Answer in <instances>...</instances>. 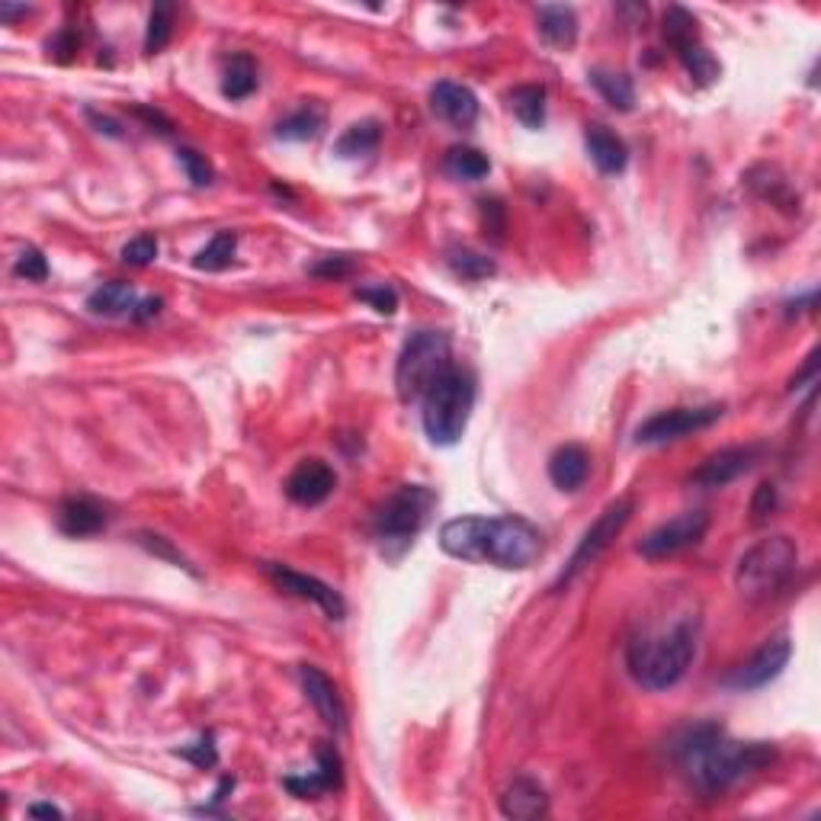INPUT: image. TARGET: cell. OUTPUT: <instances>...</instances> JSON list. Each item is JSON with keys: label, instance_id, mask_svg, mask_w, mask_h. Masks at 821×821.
<instances>
[{"label": "cell", "instance_id": "cell-1", "mask_svg": "<svg viewBox=\"0 0 821 821\" xmlns=\"http://www.w3.org/2000/svg\"><path fill=\"white\" fill-rule=\"evenodd\" d=\"M674 761L700 793L713 796L770 768L776 748L768 741H735L716 722H700L674 741Z\"/></svg>", "mask_w": 821, "mask_h": 821}, {"label": "cell", "instance_id": "cell-2", "mask_svg": "<svg viewBox=\"0 0 821 821\" xmlns=\"http://www.w3.org/2000/svg\"><path fill=\"white\" fill-rule=\"evenodd\" d=\"M440 546L462 562H491L523 571L539 559L543 536L523 516H456L443 523Z\"/></svg>", "mask_w": 821, "mask_h": 821}, {"label": "cell", "instance_id": "cell-3", "mask_svg": "<svg viewBox=\"0 0 821 821\" xmlns=\"http://www.w3.org/2000/svg\"><path fill=\"white\" fill-rule=\"evenodd\" d=\"M697 655V626L677 622L658 635H635L626 649V665L639 687L667 690L674 687Z\"/></svg>", "mask_w": 821, "mask_h": 821}, {"label": "cell", "instance_id": "cell-4", "mask_svg": "<svg viewBox=\"0 0 821 821\" xmlns=\"http://www.w3.org/2000/svg\"><path fill=\"white\" fill-rule=\"evenodd\" d=\"M472 405H475V379L468 369L453 366L420 402V408H424L420 420H424L430 443H437V447L460 443V437L468 427V417H472Z\"/></svg>", "mask_w": 821, "mask_h": 821}, {"label": "cell", "instance_id": "cell-5", "mask_svg": "<svg viewBox=\"0 0 821 821\" xmlns=\"http://www.w3.org/2000/svg\"><path fill=\"white\" fill-rule=\"evenodd\" d=\"M453 369L450 337L443 331H417L410 334L398 354L395 389L405 405L424 402V395Z\"/></svg>", "mask_w": 821, "mask_h": 821}, {"label": "cell", "instance_id": "cell-6", "mask_svg": "<svg viewBox=\"0 0 821 821\" xmlns=\"http://www.w3.org/2000/svg\"><path fill=\"white\" fill-rule=\"evenodd\" d=\"M799 549L789 536H768L754 543L735 568V587L751 600H768L796 574Z\"/></svg>", "mask_w": 821, "mask_h": 821}, {"label": "cell", "instance_id": "cell-7", "mask_svg": "<svg viewBox=\"0 0 821 821\" xmlns=\"http://www.w3.org/2000/svg\"><path fill=\"white\" fill-rule=\"evenodd\" d=\"M433 491L424 485H405L395 495L385 498V504L376 511V536L382 546L402 543L408 546L410 539L420 533L427 516L433 511Z\"/></svg>", "mask_w": 821, "mask_h": 821}, {"label": "cell", "instance_id": "cell-8", "mask_svg": "<svg viewBox=\"0 0 821 821\" xmlns=\"http://www.w3.org/2000/svg\"><path fill=\"white\" fill-rule=\"evenodd\" d=\"M665 39L670 43V49L677 51L680 64L687 68V74L697 81V84H713L718 78V61L710 55V49L700 43V33H697V20L690 10L683 7H670L665 13Z\"/></svg>", "mask_w": 821, "mask_h": 821}, {"label": "cell", "instance_id": "cell-9", "mask_svg": "<svg viewBox=\"0 0 821 821\" xmlns=\"http://www.w3.org/2000/svg\"><path fill=\"white\" fill-rule=\"evenodd\" d=\"M635 511V501L632 498H619L614 501L607 511L600 513L597 520H594V526L581 536V543H578V549H574V556H571V562L564 568L562 574H559V581H556V587H562L568 584L581 568H587L591 562H597V556L614 543L616 536L626 530V523H629V516Z\"/></svg>", "mask_w": 821, "mask_h": 821}, {"label": "cell", "instance_id": "cell-10", "mask_svg": "<svg viewBox=\"0 0 821 821\" xmlns=\"http://www.w3.org/2000/svg\"><path fill=\"white\" fill-rule=\"evenodd\" d=\"M706 530H710V513H680V516L662 523L658 530H652V533L639 543V556H642V559H652V562L670 559V556H677V552L697 546V543L706 536Z\"/></svg>", "mask_w": 821, "mask_h": 821}, {"label": "cell", "instance_id": "cell-11", "mask_svg": "<svg viewBox=\"0 0 821 821\" xmlns=\"http://www.w3.org/2000/svg\"><path fill=\"white\" fill-rule=\"evenodd\" d=\"M722 405H703V408H670L649 417L639 430H635V443H667V440H680L690 437L697 430L713 427L722 417Z\"/></svg>", "mask_w": 821, "mask_h": 821}, {"label": "cell", "instance_id": "cell-12", "mask_svg": "<svg viewBox=\"0 0 821 821\" xmlns=\"http://www.w3.org/2000/svg\"><path fill=\"white\" fill-rule=\"evenodd\" d=\"M789 655H793L789 639H783V635L770 639L768 645H761L745 665L735 667V674H728L725 683L735 690H761L783 674V667L789 665Z\"/></svg>", "mask_w": 821, "mask_h": 821}, {"label": "cell", "instance_id": "cell-13", "mask_svg": "<svg viewBox=\"0 0 821 821\" xmlns=\"http://www.w3.org/2000/svg\"><path fill=\"white\" fill-rule=\"evenodd\" d=\"M761 456H764V447H754V443L718 450V453L700 462V468L690 475V481L700 485V488H725L735 478H741L745 472H751L761 462Z\"/></svg>", "mask_w": 821, "mask_h": 821}, {"label": "cell", "instance_id": "cell-14", "mask_svg": "<svg viewBox=\"0 0 821 821\" xmlns=\"http://www.w3.org/2000/svg\"><path fill=\"white\" fill-rule=\"evenodd\" d=\"M263 571H266L283 591H289V594H296V597H302V600L318 604L331 619H344V616H347L344 597H341L331 584H324V581H318V578H311V574H302V571H293V568H286V564L266 562L263 564Z\"/></svg>", "mask_w": 821, "mask_h": 821}, {"label": "cell", "instance_id": "cell-15", "mask_svg": "<svg viewBox=\"0 0 821 821\" xmlns=\"http://www.w3.org/2000/svg\"><path fill=\"white\" fill-rule=\"evenodd\" d=\"M334 488H337V475L324 460H302L286 478L289 501H296L302 508H314V504L328 501Z\"/></svg>", "mask_w": 821, "mask_h": 821}, {"label": "cell", "instance_id": "cell-16", "mask_svg": "<svg viewBox=\"0 0 821 821\" xmlns=\"http://www.w3.org/2000/svg\"><path fill=\"white\" fill-rule=\"evenodd\" d=\"M299 677H302V690H306L308 703L314 706V713L324 718L328 728L334 731H347V706L334 687V680L314 665L299 667Z\"/></svg>", "mask_w": 821, "mask_h": 821}, {"label": "cell", "instance_id": "cell-17", "mask_svg": "<svg viewBox=\"0 0 821 821\" xmlns=\"http://www.w3.org/2000/svg\"><path fill=\"white\" fill-rule=\"evenodd\" d=\"M430 106L440 119H447L456 129H468L478 119V97L456 81H440L430 91Z\"/></svg>", "mask_w": 821, "mask_h": 821}, {"label": "cell", "instance_id": "cell-18", "mask_svg": "<svg viewBox=\"0 0 821 821\" xmlns=\"http://www.w3.org/2000/svg\"><path fill=\"white\" fill-rule=\"evenodd\" d=\"M341 786V758L331 745L318 748V770L308 776H286V789L299 799H318L321 793H331Z\"/></svg>", "mask_w": 821, "mask_h": 821}, {"label": "cell", "instance_id": "cell-19", "mask_svg": "<svg viewBox=\"0 0 821 821\" xmlns=\"http://www.w3.org/2000/svg\"><path fill=\"white\" fill-rule=\"evenodd\" d=\"M501 812H504L508 819L516 821L539 819V816L549 812V796H546V789H543L536 780L516 776L511 786L504 789V796H501Z\"/></svg>", "mask_w": 821, "mask_h": 821}, {"label": "cell", "instance_id": "cell-20", "mask_svg": "<svg viewBox=\"0 0 821 821\" xmlns=\"http://www.w3.org/2000/svg\"><path fill=\"white\" fill-rule=\"evenodd\" d=\"M106 520H109V513L94 498H68L58 508V526L68 536H94L106 526Z\"/></svg>", "mask_w": 821, "mask_h": 821}, {"label": "cell", "instance_id": "cell-21", "mask_svg": "<svg viewBox=\"0 0 821 821\" xmlns=\"http://www.w3.org/2000/svg\"><path fill=\"white\" fill-rule=\"evenodd\" d=\"M587 472H591V456L584 447L578 443H568V447H559L552 456H549V478L556 488L562 491H578L584 481H587Z\"/></svg>", "mask_w": 821, "mask_h": 821}, {"label": "cell", "instance_id": "cell-22", "mask_svg": "<svg viewBox=\"0 0 821 821\" xmlns=\"http://www.w3.org/2000/svg\"><path fill=\"white\" fill-rule=\"evenodd\" d=\"M584 142H587V152L594 157V164H597L604 174H622V170H626L629 152H626L622 139L614 135L607 126H591V129L584 132Z\"/></svg>", "mask_w": 821, "mask_h": 821}, {"label": "cell", "instance_id": "cell-23", "mask_svg": "<svg viewBox=\"0 0 821 821\" xmlns=\"http://www.w3.org/2000/svg\"><path fill=\"white\" fill-rule=\"evenodd\" d=\"M135 306H139V296H135L132 283H122V279L103 283V286H97V289L91 293V299H87V308H91L94 314H103V318H122V314L132 318Z\"/></svg>", "mask_w": 821, "mask_h": 821}, {"label": "cell", "instance_id": "cell-24", "mask_svg": "<svg viewBox=\"0 0 821 821\" xmlns=\"http://www.w3.org/2000/svg\"><path fill=\"white\" fill-rule=\"evenodd\" d=\"M539 33L549 46L568 49L578 39V16L568 7H539Z\"/></svg>", "mask_w": 821, "mask_h": 821}, {"label": "cell", "instance_id": "cell-25", "mask_svg": "<svg viewBox=\"0 0 821 821\" xmlns=\"http://www.w3.org/2000/svg\"><path fill=\"white\" fill-rule=\"evenodd\" d=\"M508 106L526 129H543V122H546V87L520 84L508 94Z\"/></svg>", "mask_w": 821, "mask_h": 821}, {"label": "cell", "instance_id": "cell-26", "mask_svg": "<svg viewBox=\"0 0 821 821\" xmlns=\"http://www.w3.org/2000/svg\"><path fill=\"white\" fill-rule=\"evenodd\" d=\"M257 91V64L251 55L238 51L228 58L225 64V78H222V94L228 100H245Z\"/></svg>", "mask_w": 821, "mask_h": 821}, {"label": "cell", "instance_id": "cell-27", "mask_svg": "<svg viewBox=\"0 0 821 821\" xmlns=\"http://www.w3.org/2000/svg\"><path fill=\"white\" fill-rule=\"evenodd\" d=\"M591 84H594L597 94L610 103L614 109H619V112H629V109L635 106V87H632V78H629V74L594 68V71H591Z\"/></svg>", "mask_w": 821, "mask_h": 821}, {"label": "cell", "instance_id": "cell-28", "mask_svg": "<svg viewBox=\"0 0 821 821\" xmlns=\"http://www.w3.org/2000/svg\"><path fill=\"white\" fill-rule=\"evenodd\" d=\"M379 139H382V126H379L376 119H366V122L350 126V129L337 139L334 152L341 154V157H362V154H372L379 148Z\"/></svg>", "mask_w": 821, "mask_h": 821}, {"label": "cell", "instance_id": "cell-29", "mask_svg": "<svg viewBox=\"0 0 821 821\" xmlns=\"http://www.w3.org/2000/svg\"><path fill=\"white\" fill-rule=\"evenodd\" d=\"M324 126V112L318 106H302L296 112H289L286 119H279L276 126V135L286 139V142H306V139H314Z\"/></svg>", "mask_w": 821, "mask_h": 821}, {"label": "cell", "instance_id": "cell-30", "mask_svg": "<svg viewBox=\"0 0 821 821\" xmlns=\"http://www.w3.org/2000/svg\"><path fill=\"white\" fill-rule=\"evenodd\" d=\"M447 170H450L456 180H481V177H488L491 160H488V154H481L478 148L456 145V148L447 152Z\"/></svg>", "mask_w": 821, "mask_h": 821}, {"label": "cell", "instance_id": "cell-31", "mask_svg": "<svg viewBox=\"0 0 821 821\" xmlns=\"http://www.w3.org/2000/svg\"><path fill=\"white\" fill-rule=\"evenodd\" d=\"M235 248H238V235L235 231H218L203 251L197 254V270H209V273H218L225 266H231L235 260Z\"/></svg>", "mask_w": 821, "mask_h": 821}, {"label": "cell", "instance_id": "cell-32", "mask_svg": "<svg viewBox=\"0 0 821 821\" xmlns=\"http://www.w3.org/2000/svg\"><path fill=\"white\" fill-rule=\"evenodd\" d=\"M447 263H450V270H453L456 276H462V279H485V276L495 273V260H491V257L475 254V251H468V248H450Z\"/></svg>", "mask_w": 821, "mask_h": 821}, {"label": "cell", "instance_id": "cell-33", "mask_svg": "<svg viewBox=\"0 0 821 821\" xmlns=\"http://www.w3.org/2000/svg\"><path fill=\"white\" fill-rule=\"evenodd\" d=\"M174 36V7L170 3H154L152 16H148V29H145V51L157 55L170 43Z\"/></svg>", "mask_w": 821, "mask_h": 821}, {"label": "cell", "instance_id": "cell-34", "mask_svg": "<svg viewBox=\"0 0 821 821\" xmlns=\"http://www.w3.org/2000/svg\"><path fill=\"white\" fill-rule=\"evenodd\" d=\"M13 273H16L20 279H26V283H43V279L49 276V260L43 257L39 248H26V251L20 254V260H16Z\"/></svg>", "mask_w": 821, "mask_h": 821}, {"label": "cell", "instance_id": "cell-35", "mask_svg": "<svg viewBox=\"0 0 821 821\" xmlns=\"http://www.w3.org/2000/svg\"><path fill=\"white\" fill-rule=\"evenodd\" d=\"M177 754L187 758L190 764H197L200 770L215 768V761H218V751H215L212 735H203L200 741H193V745H187V748H177Z\"/></svg>", "mask_w": 821, "mask_h": 821}, {"label": "cell", "instance_id": "cell-36", "mask_svg": "<svg viewBox=\"0 0 821 821\" xmlns=\"http://www.w3.org/2000/svg\"><path fill=\"white\" fill-rule=\"evenodd\" d=\"M154 257H157V241H154L152 235H139V238H132V241L122 248V260H126L129 266H148Z\"/></svg>", "mask_w": 821, "mask_h": 821}, {"label": "cell", "instance_id": "cell-37", "mask_svg": "<svg viewBox=\"0 0 821 821\" xmlns=\"http://www.w3.org/2000/svg\"><path fill=\"white\" fill-rule=\"evenodd\" d=\"M177 157H180V164H183L187 177H190L197 187H209V183H212V167H209V160H205L203 154L193 152V148H180Z\"/></svg>", "mask_w": 821, "mask_h": 821}, {"label": "cell", "instance_id": "cell-38", "mask_svg": "<svg viewBox=\"0 0 821 821\" xmlns=\"http://www.w3.org/2000/svg\"><path fill=\"white\" fill-rule=\"evenodd\" d=\"M357 299L369 302V306L376 308L379 314H395V308H398V296H395V289H389V286H376V289H357Z\"/></svg>", "mask_w": 821, "mask_h": 821}, {"label": "cell", "instance_id": "cell-39", "mask_svg": "<svg viewBox=\"0 0 821 821\" xmlns=\"http://www.w3.org/2000/svg\"><path fill=\"white\" fill-rule=\"evenodd\" d=\"M354 270V260L350 257H328L324 263H314L311 273L314 276H347Z\"/></svg>", "mask_w": 821, "mask_h": 821}, {"label": "cell", "instance_id": "cell-40", "mask_svg": "<svg viewBox=\"0 0 821 821\" xmlns=\"http://www.w3.org/2000/svg\"><path fill=\"white\" fill-rule=\"evenodd\" d=\"M773 508H776V488H773V485H761L758 495H754V504H751L754 520H764Z\"/></svg>", "mask_w": 821, "mask_h": 821}, {"label": "cell", "instance_id": "cell-41", "mask_svg": "<svg viewBox=\"0 0 821 821\" xmlns=\"http://www.w3.org/2000/svg\"><path fill=\"white\" fill-rule=\"evenodd\" d=\"M49 49L55 51V58H58V61H68V58H71V51H78V36H71V33L64 29V33H58V39L51 43Z\"/></svg>", "mask_w": 821, "mask_h": 821}, {"label": "cell", "instance_id": "cell-42", "mask_svg": "<svg viewBox=\"0 0 821 821\" xmlns=\"http://www.w3.org/2000/svg\"><path fill=\"white\" fill-rule=\"evenodd\" d=\"M160 311V299L157 296H148V299H139V306L132 311V321H148Z\"/></svg>", "mask_w": 821, "mask_h": 821}, {"label": "cell", "instance_id": "cell-43", "mask_svg": "<svg viewBox=\"0 0 821 821\" xmlns=\"http://www.w3.org/2000/svg\"><path fill=\"white\" fill-rule=\"evenodd\" d=\"M26 13H29L26 7H10V3H0V20H3V23H13L16 16H26Z\"/></svg>", "mask_w": 821, "mask_h": 821}, {"label": "cell", "instance_id": "cell-44", "mask_svg": "<svg viewBox=\"0 0 821 821\" xmlns=\"http://www.w3.org/2000/svg\"><path fill=\"white\" fill-rule=\"evenodd\" d=\"M29 816H39V819H61V809H55V806H29Z\"/></svg>", "mask_w": 821, "mask_h": 821}]
</instances>
